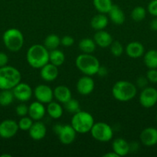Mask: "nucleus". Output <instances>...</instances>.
Wrapping results in <instances>:
<instances>
[{
  "label": "nucleus",
  "mask_w": 157,
  "mask_h": 157,
  "mask_svg": "<svg viewBox=\"0 0 157 157\" xmlns=\"http://www.w3.org/2000/svg\"><path fill=\"white\" fill-rule=\"evenodd\" d=\"M126 53L129 58H139L145 54L144 46L139 41H132L126 45Z\"/></svg>",
  "instance_id": "obj_19"
},
{
  "label": "nucleus",
  "mask_w": 157,
  "mask_h": 157,
  "mask_svg": "<svg viewBox=\"0 0 157 157\" xmlns=\"http://www.w3.org/2000/svg\"><path fill=\"white\" fill-rule=\"evenodd\" d=\"M61 44V38L55 34L49 35L44 40V46L48 50H54L58 48Z\"/></svg>",
  "instance_id": "obj_28"
},
{
  "label": "nucleus",
  "mask_w": 157,
  "mask_h": 157,
  "mask_svg": "<svg viewBox=\"0 0 157 157\" xmlns=\"http://www.w3.org/2000/svg\"><path fill=\"white\" fill-rule=\"evenodd\" d=\"M64 104L65 108L66 109V110L69 113H72V114L77 113L80 110V104L76 99H74V98H72L67 102L65 103Z\"/></svg>",
  "instance_id": "obj_32"
},
{
  "label": "nucleus",
  "mask_w": 157,
  "mask_h": 157,
  "mask_svg": "<svg viewBox=\"0 0 157 157\" xmlns=\"http://www.w3.org/2000/svg\"><path fill=\"white\" fill-rule=\"evenodd\" d=\"M47 129L46 125L40 121L33 122L32 127L29 130V134L32 140L39 141L46 136Z\"/></svg>",
  "instance_id": "obj_17"
},
{
  "label": "nucleus",
  "mask_w": 157,
  "mask_h": 157,
  "mask_svg": "<svg viewBox=\"0 0 157 157\" xmlns=\"http://www.w3.org/2000/svg\"><path fill=\"white\" fill-rule=\"evenodd\" d=\"M46 112L52 119H58L62 116L63 109L60 105L59 102H55V101H52L48 104L47 107H46Z\"/></svg>",
  "instance_id": "obj_24"
},
{
  "label": "nucleus",
  "mask_w": 157,
  "mask_h": 157,
  "mask_svg": "<svg viewBox=\"0 0 157 157\" xmlns=\"http://www.w3.org/2000/svg\"><path fill=\"white\" fill-rule=\"evenodd\" d=\"M143 61L149 69L157 68V50L152 49L145 53Z\"/></svg>",
  "instance_id": "obj_26"
},
{
  "label": "nucleus",
  "mask_w": 157,
  "mask_h": 157,
  "mask_svg": "<svg viewBox=\"0 0 157 157\" xmlns=\"http://www.w3.org/2000/svg\"><path fill=\"white\" fill-rule=\"evenodd\" d=\"M139 139L142 144L146 147H153L157 144V129L147 127L141 132Z\"/></svg>",
  "instance_id": "obj_14"
},
{
  "label": "nucleus",
  "mask_w": 157,
  "mask_h": 157,
  "mask_svg": "<svg viewBox=\"0 0 157 157\" xmlns=\"http://www.w3.org/2000/svg\"><path fill=\"white\" fill-rule=\"evenodd\" d=\"M12 93L14 98L21 102H26L29 101L33 94V90L32 87L25 82H20L12 88Z\"/></svg>",
  "instance_id": "obj_11"
},
{
  "label": "nucleus",
  "mask_w": 157,
  "mask_h": 157,
  "mask_svg": "<svg viewBox=\"0 0 157 157\" xmlns=\"http://www.w3.org/2000/svg\"><path fill=\"white\" fill-rule=\"evenodd\" d=\"M109 47H110L111 53L113 56L119 57L123 55L124 48H123V45L122 44V43L119 41H112Z\"/></svg>",
  "instance_id": "obj_34"
},
{
  "label": "nucleus",
  "mask_w": 157,
  "mask_h": 157,
  "mask_svg": "<svg viewBox=\"0 0 157 157\" xmlns=\"http://www.w3.org/2000/svg\"><path fill=\"white\" fill-rule=\"evenodd\" d=\"M146 78H147L149 82L152 84H156L157 83V68L149 69V71L146 73Z\"/></svg>",
  "instance_id": "obj_36"
},
{
  "label": "nucleus",
  "mask_w": 157,
  "mask_h": 157,
  "mask_svg": "<svg viewBox=\"0 0 157 157\" xmlns=\"http://www.w3.org/2000/svg\"><path fill=\"white\" fill-rule=\"evenodd\" d=\"M137 88L134 84L127 81H119L112 88V94L115 100L121 102L131 101L135 97Z\"/></svg>",
  "instance_id": "obj_3"
},
{
  "label": "nucleus",
  "mask_w": 157,
  "mask_h": 157,
  "mask_svg": "<svg viewBox=\"0 0 157 157\" xmlns=\"http://www.w3.org/2000/svg\"><path fill=\"white\" fill-rule=\"evenodd\" d=\"M112 0H93V6L99 13L108 14L112 6Z\"/></svg>",
  "instance_id": "obj_29"
},
{
  "label": "nucleus",
  "mask_w": 157,
  "mask_h": 157,
  "mask_svg": "<svg viewBox=\"0 0 157 157\" xmlns=\"http://www.w3.org/2000/svg\"><path fill=\"white\" fill-rule=\"evenodd\" d=\"M0 156H1V157H12V155H10V154H2Z\"/></svg>",
  "instance_id": "obj_45"
},
{
  "label": "nucleus",
  "mask_w": 157,
  "mask_h": 157,
  "mask_svg": "<svg viewBox=\"0 0 157 157\" xmlns=\"http://www.w3.org/2000/svg\"><path fill=\"white\" fill-rule=\"evenodd\" d=\"M103 157H119L115 152H109V153H106V154L103 155Z\"/></svg>",
  "instance_id": "obj_44"
},
{
  "label": "nucleus",
  "mask_w": 157,
  "mask_h": 157,
  "mask_svg": "<svg viewBox=\"0 0 157 157\" xmlns=\"http://www.w3.org/2000/svg\"><path fill=\"white\" fill-rule=\"evenodd\" d=\"M108 23H109L108 16H106V14L99 13L92 17L90 21V25L94 30L100 31L104 30L108 25Z\"/></svg>",
  "instance_id": "obj_23"
},
{
  "label": "nucleus",
  "mask_w": 157,
  "mask_h": 157,
  "mask_svg": "<svg viewBox=\"0 0 157 157\" xmlns=\"http://www.w3.org/2000/svg\"><path fill=\"white\" fill-rule=\"evenodd\" d=\"M156 122H157V115H156Z\"/></svg>",
  "instance_id": "obj_46"
},
{
  "label": "nucleus",
  "mask_w": 157,
  "mask_h": 157,
  "mask_svg": "<svg viewBox=\"0 0 157 157\" xmlns=\"http://www.w3.org/2000/svg\"><path fill=\"white\" fill-rule=\"evenodd\" d=\"M15 113L19 117L27 116L29 113V107L25 104H20L15 107Z\"/></svg>",
  "instance_id": "obj_35"
},
{
  "label": "nucleus",
  "mask_w": 157,
  "mask_h": 157,
  "mask_svg": "<svg viewBox=\"0 0 157 157\" xmlns=\"http://www.w3.org/2000/svg\"><path fill=\"white\" fill-rule=\"evenodd\" d=\"M75 42V40L72 37L69 36V35H66V36L62 37L61 38V44L63 45L64 47H70Z\"/></svg>",
  "instance_id": "obj_38"
},
{
  "label": "nucleus",
  "mask_w": 157,
  "mask_h": 157,
  "mask_svg": "<svg viewBox=\"0 0 157 157\" xmlns=\"http://www.w3.org/2000/svg\"><path fill=\"white\" fill-rule=\"evenodd\" d=\"M112 151L115 152L119 156H125L130 152L129 144L123 138H116L112 144Z\"/></svg>",
  "instance_id": "obj_20"
},
{
  "label": "nucleus",
  "mask_w": 157,
  "mask_h": 157,
  "mask_svg": "<svg viewBox=\"0 0 157 157\" xmlns=\"http://www.w3.org/2000/svg\"><path fill=\"white\" fill-rule=\"evenodd\" d=\"M95 88V82L91 76L84 75L78 80L76 83V90L79 94L86 96L92 93Z\"/></svg>",
  "instance_id": "obj_13"
},
{
  "label": "nucleus",
  "mask_w": 157,
  "mask_h": 157,
  "mask_svg": "<svg viewBox=\"0 0 157 157\" xmlns=\"http://www.w3.org/2000/svg\"><path fill=\"white\" fill-rule=\"evenodd\" d=\"M46 109L45 107L44 104L36 101L32 102L29 106V117L32 118L33 121H41L46 115Z\"/></svg>",
  "instance_id": "obj_16"
},
{
  "label": "nucleus",
  "mask_w": 157,
  "mask_h": 157,
  "mask_svg": "<svg viewBox=\"0 0 157 157\" xmlns=\"http://www.w3.org/2000/svg\"><path fill=\"white\" fill-rule=\"evenodd\" d=\"M65 59H66V56L62 51L56 48L49 52V62L51 64L57 67H60L65 62Z\"/></svg>",
  "instance_id": "obj_27"
},
{
  "label": "nucleus",
  "mask_w": 157,
  "mask_h": 157,
  "mask_svg": "<svg viewBox=\"0 0 157 157\" xmlns=\"http://www.w3.org/2000/svg\"><path fill=\"white\" fill-rule=\"evenodd\" d=\"M9 62V57L4 52H0V67L7 65Z\"/></svg>",
  "instance_id": "obj_40"
},
{
  "label": "nucleus",
  "mask_w": 157,
  "mask_h": 157,
  "mask_svg": "<svg viewBox=\"0 0 157 157\" xmlns=\"http://www.w3.org/2000/svg\"><path fill=\"white\" fill-rule=\"evenodd\" d=\"M21 79V73L15 67L8 65L0 67V90H12Z\"/></svg>",
  "instance_id": "obj_2"
},
{
  "label": "nucleus",
  "mask_w": 157,
  "mask_h": 157,
  "mask_svg": "<svg viewBox=\"0 0 157 157\" xmlns=\"http://www.w3.org/2000/svg\"><path fill=\"white\" fill-rule=\"evenodd\" d=\"M95 124L94 118L90 113L79 110L74 113L71 119V125L77 133L84 134L90 132Z\"/></svg>",
  "instance_id": "obj_5"
},
{
  "label": "nucleus",
  "mask_w": 157,
  "mask_h": 157,
  "mask_svg": "<svg viewBox=\"0 0 157 157\" xmlns=\"http://www.w3.org/2000/svg\"><path fill=\"white\" fill-rule=\"evenodd\" d=\"M54 98L58 102L65 104L72 98V92L68 87L65 85H58L53 90Z\"/></svg>",
  "instance_id": "obj_21"
},
{
  "label": "nucleus",
  "mask_w": 157,
  "mask_h": 157,
  "mask_svg": "<svg viewBox=\"0 0 157 157\" xmlns=\"http://www.w3.org/2000/svg\"><path fill=\"white\" fill-rule=\"evenodd\" d=\"M108 74V70L106 67H102V66H99V67L98 72H97L96 75H98L99 77H105Z\"/></svg>",
  "instance_id": "obj_41"
},
{
  "label": "nucleus",
  "mask_w": 157,
  "mask_h": 157,
  "mask_svg": "<svg viewBox=\"0 0 157 157\" xmlns=\"http://www.w3.org/2000/svg\"><path fill=\"white\" fill-rule=\"evenodd\" d=\"M32 124H33V120L31 117L27 116L22 117L21 119L18 122V128L23 131H29L30 127H32Z\"/></svg>",
  "instance_id": "obj_33"
},
{
  "label": "nucleus",
  "mask_w": 157,
  "mask_h": 157,
  "mask_svg": "<svg viewBox=\"0 0 157 157\" xmlns=\"http://www.w3.org/2000/svg\"><path fill=\"white\" fill-rule=\"evenodd\" d=\"M139 147V144L137 142H132L131 144H129V150L130 152H136L138 150Z\"/></svg>",
  "instance_id": "obj_43"
},
{
  "label": "nucleus",
  "mask_w": 157,
  "mask_h": 157,
  "mask_svg": "<svg viewBox=\"0 0 157 157\" xmlns=\"http://www.w3.org/2000/svg\"><path fill=\"white\" fill-rule=\"evenodd\" d=\"M53 130L60 142L64 145H69L73 143L77 133L71 124H55Z\"/></svg>",
  "instance_id": "obj_8"
},
{
  "label": "nucleus",
  "mask_w": 157,
  "mask_h": 157,
  "mask_svg": "<svg viewBox=\"0 0 157 157\" xmlns=\"http://www.w3.org/2000/svg\"><path fill=\"white\" fill-rule=\"evenodd\" d=\"M33 94L36 101L42 104H49L53 101V90L46 84H39L33 90Z\"/></svg>",
  "instance_id": "obj_10"
},
{
  "label": "nucleus",
  "mask_w": 157,
  "mask_h": 157,
  "mask_svg": "<svg viewBox=\"0 0 157 157\" xmlns=\"http://www.w3.org/2000/svg\"><path fill=\"white\" fill-rule=\"evenodd\" d=\"M108 15L111 21L117 25H123L126 19V16H125L123 9L117 5H112V8L108 12Z\"/></svg>",
  "instance_id": "obj_22"
},
{
  "label": "nucleus",
  "mask_w": 157,
  "mask_h": 157,
  "mask_svg": "<svg viewBox=\"0 0 157 157\" xmlns=\"http://www.w3.org/2000/svg\"><path fill=\"white\" fill-rule=\"evenodd\" d=\"M58 67L57 66L51 64L50 62L47 63L40 68V77L42 79L47 82L55 81L58 76Z\"/></svg>",
  "instance_id": "obj_15"
},
{
  "label": "nucleus",
  "mask_w": 157,
  "mask_h": 157,
  "mask_svg": "<svg viewBox=\"0 0 157 157\" xmlns=\"http://www.w3.org/2000/svg\"><path fill=\"white\" fill-rule=\"evenodd\" d=\"M90 133L92 137L99 142H109L113 137V130L106 123H95L91 129Z\"/></svg>",
  "instance_id": "obj_7"
},
{
  "label": "nucleus",
  "mask_w": 157,
  "mask_h": 157,
  "mask_svg": "<svg viewBox=\"0 0 157 157\" xmlns=\"http://www.w3.org/2000/svg\"><path fill=\"white\" fill-rule=\"evenodd\" d=\"M146 10L143 6H136L131 12V18L135 21H141L146 18Z\"/></svg>",
  "instance_id": "obj_31"
},
{
  "label": "nucleus",
  "mask_w": 157,
  "mask_h": 157,
  "mask_svg": "<svg viewBox=\"0 0 157 157\" xmlns=\"http://www.w3.org/2000/svg\"><path fill=\"white\" fill-rule=\"evenodd\" d=\"M139 100L143 107L151 108L157 103V90L152 87H145L142 90Z\"/></svg>",
  "instance_id": "obj_9"
},
{
  "label": "nucleus",
  "mask_w": 157,
  "mask_h": 157,
  "mask_svg": "<svg viewBox=\"0 0 157 157\" xmlns=\"http://www.w3.org/2000/svg\"><path fill=\"white\" fill-rule=\"evenodd\" d=\"M95 48H96V44L92 38H83L78 43V48L83 53L92 54L95 50Z\"/></svg>",
  "instance_id": "obj_25"
},
{
  "label": "nucleus",
  "mask_w": 157,
  "mask_h": 157,
  "mask_svg": "<svg viewBox=\"0 0 157 157\" xmlns=\"http://www.w3.org/2000/svg\"><path fill=\"white\" fill-rule=\"evenodd\" d=\"M14 94L12 90H1L0 91V106L7 107L13 102Z\"/></svg>",
  "instance_id": "obj_30"
},
{
  "label": "nucleus",
  "mask_w": 157,
  "mask_h": 157,
  "mask_svg": "<svg viewBox=\"0 0 157 157\" xmlns=\"http://www.w3.org/2000/svg\"><path fill=\"white\" fill-rule=\"evenodd\" d=\"M93 40L95 41L96 45L102 48H106L109 47L113 41L110 33L105 30L96 31V32L94 35Z\"/></svg>",
  "instance_id": "obj_18"
},
{
  "label": "nucleus",
  "mask_w": 157,
  "mask_h": 157,
  "mask_svg": "<svg viewBox=\"0 0 157 157\" xmlns=\"http://www.w3.org/2000/svg\"><path fill=\"white\" fill-rule=\"evenodd\" d=\"M26 61L32 67L40 69L49 62V52L44 44H32L26 52Z\"/></svg>",
  "instance_id": "obj_1"
},
{
  "label": "nucleus",
  "mask_w": 157,
  "mask_h": 157,
  "mask_svg": "<svg viewBox=\"0 0 157 157\" xmlns=\"http://www.w3.org/2000/svg\"><path fill=\"white\" fill-rule=\"evenodd\" d=\"M2 41L5 46L9 51L16 52L21 50L24 44V36L21 31L12 28L3 33Z\"/></svg>",
  "instance_id": "obj_6"
},
{
  "label": "nucleus",
  "mask_w": 157,
  "mask_h": 157,
  "mask_svg": "<svg viewBox=\"0 0 157 157\" xmlns=\"http://www.w3.org/2000/svg\"><path fill=\"white\" fill-rule=\"evenodd\" d=\"M149 83V81H148L147 78L144 76H140L137 78L136 80V85L138 86L139 88H145V87H147V84Z\"/></svg>",
  "instance_id": "obj_39"
},
{
  "label": "nucleus",
  "mask_w": 157,
  "mask_h": 157,
  "mask_svg": "<svg viewBox=\"0 0 157 157\" xmlns=\"http://www.w3.org/2000/svg\"><path fill=\"white\" fill-rule=\"evenodd\" d=\"M149 27H150L151 30L157 32V17H155L153 19L151 20L150 23H149Z\"/></svg>",
  "instance_id": "obj_42"
},
{
  "label": "nucleus",
  "mask_w": 157,
  "mask_h": 157,
  "mask_svg": "<svg viewBox=\"0 0 157 157\" xmlns=\"http://www.w3.org/2000/svg\"><path fill=\"white\" fill-rule=\"evenodd\" d=\"M18 128V123L11 119L5 120L0 123V137L10 139L16 135Z\"/></svg>",
  "instance_id": "obj_12"
},
{
  "label": "nucleus",
  "mask_w": 157,
  "mask_h": 157,
  "mask_svg": "<svg viewBox=\"0 0 157 157\" xmlns=\"http://www.w3.org/2000/svg\"><path fill=\"white\" fill-rule=\"evenodd\" d=\"M75 66L84 75L93 76L98 72L100 63L92 54H80L75 58Z\"/></svg>",
  "instance_id": "obj_4"
},
{
  "label": "nucleus",
  "mask_w": 157,
  "mask_h": 157,
  "mask_svg": "<svg viewBox=\"0 0 157 157\" xmlns=\"http://www.w3.org/2000/svg\"><path fill=\"white\" fill-rule=\"evenodd\" d=\"M147 9L150 15L157 17V0H152L148 5Z\"/></svg>",
  "instance_id": "obj_37"
}]
</instances>
